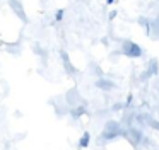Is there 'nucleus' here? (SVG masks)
I'll list each match as a JSON object with an SVG mask.
<instances>
[{"mask_svg":"<svg viewBox=\"0 0 159 150\" xmlns=\"http://www.w3.org/2000/svg\"><path fill=\"white\" fill-rule=\"evenodd\" d=\"M149 125H151V128H154V130H159V121H156V119H149Z\"/></svg>","mask_w":159,"mask_h":150,"instance_id":"nucleus-13","label":"nucleus"},{"mask_svg":"<svg viewBox=\"0 0 159 150\" xmlns=\"http://www.w3.org/2000/svg\"><path fill=\"white\" fill-rule=\"evenodd\" d=\"M142 136H144V135H142V131H140V130H137V128H128V130H125V138L130 140L134 147H137L139 143L142 142Z\"/></svg>","mask_w":159,"mask_h":150,"instance_id":"nucleus-2","label":"nucleus"},{"mask_svg":"<svg viewBox=\"0 0 159 150\" xmlns=\"http://www.w3.org/2000/svg\"><path fill=\"white\" fill-rule=\"evenodd\" d=\"M115 2H116V0H106V3H108V5H113Z\"/></svg>","mask_w":159,"mask_h":150,"instance_id":"nucleus-18","label":"nucleus"},{"mask_svg":"<svg viewBox=\"0 0 159 150\" xmlns=\"http://www.w3.org/2000/svg\"><path fill=\"white\" fill-rule=\"evenodd\" d=\"M149 22H151V19H147V17H140V19H139V24L144 26L145 31H147V27H149Z\"/></svg>","mask_w":159,"mask_h":150,"instance_id":"nucleus-12","label":"nucleus"},{"mask_svg":"<svg viewBox=\"0 0 159 150\" xmlns=\"http://www.w3.org/2000/svg\"><path fill=\"white\" fill-rule=\"evenodd\" d=\"M108 17H110V20H113L115 17H116V10H111V12H110V15H108Z\"/></svg>","mask_w":159,"mask_h":150,"instance_id":"nucleus-17","label":"nucleus"},{"mask_svg":"<svg viewBox=\"0 0 159 150\" xmlns=\"http://www.w3.org/2000/svg\"><path fill=\"white\" fill-rule=\"evenodd\" d=\"M77 102H79V92H77V89H70V90L67 92V104L75 106Z\"/></svg>","mask_w":159,"mask_h":150,"instance_id":"nucleus-5","label":"nucleus"},{"mask_svg":"<svg viewBox=\"0 0 159 150\" xmlns=\"http://www.w3.org/2000/svg\"><path fill=\"white\" fill-rule=\"evenodd\" d=\"M86 113H87V108L82 104V106H74V109L70 111V114H72L74 118H79V116L86 114Z\"/></svg>","mask_w":159,"mask_h":150,"instance_id":"nucleus-9","label":"nucleus"},{"mask_svg":"<svg viewBox=\"0 0 159 150\" xmlns=\"http://www.w3.org/2000/svg\"><path fill=\"white\" fill-rule=\"evenodd\" d=\"M116 136H120V135H118V131H110V130H104L103 135L99 136V142H110V140H115Z\"/></svg>","mask_w":159,"mask_h":150,"instance_id":"nucleus-8","label":"nucleus"},{"mask_svg":"<svg viewBox=\"0 0 159 150\" xmlns=\"http://www.w3.org/2000/svg\"><path fill=\"white\" fill-rule=\"evenodd\" d=\"M96 87L103 89V90H111V89L115 87V84H113V82H110V80H106V78H98Z\"/></svg>","mask_w":159,"mask_h":150,"instance_id":"nucleus-7","label":"nucleus"},{"mask_svg":"<svg viewBox=\"0 0 159 150\" xmlns=\"http://www.w3.org/2000/svg\"><path fill=\"white\" fill-rule=\"evenodd\" d=\"M123 108H125V104H113V111H120Z\"/></svg>","mask_w":159,"mask_h":150,"instance_id":"nucleus-15","label":"nucleus"},{"mask_svg":"<svg viewBox=\"0 0 159 150\" xmlns=\"http://www.w3.org/2000/svg\"><path fill=\"white\" fill-rule=\"evenodd\" d=\"M157 67H159L157 60H156V58H152V60L149 61V67H147V70H145V73H147L149 77H154V75H157Z\"/></svg>","mask_w":159,"mask_h":150,"instance_id":"nucleus-6","label":"nucleus"},{"mask_svg":"<svg viewBox=\"0 0 159 150\" xmlns=\"http://www.w3.org/2000/svg\"><path fill=\"white\" fill-rule=\"evenodd\" d=\"M132 99H134L132 95H128V97H127V101H125V108H128V106L132 104Z\"/></svg>","mask_w":159,"mask_h":150,"instance_id":"nucleus-16","label":"nucleus"},{"mask_svg":"<svg viewBox=\"0 0 159 150\" xmlns=\"http://www.w3.org/2000/svg\"><path fill=\"white\" fill-rule=\"evenodd\" d=\"M121 53L125 56H130V58H139V56H142V48L139 44H135L134 41H123V44H121Z\"/></svg>","mask_w":159,"mask_h":150,"instance_id":"nucleus-1","label":"nucleus"},{"mask_svg":"<svg viewBox=\"0 0 159 150\" xmlns=\"http://www.w3.org/2000/svg\"><path fill=\"white\" fill-rule=\"evenodd\" d=\"M63 14H65V12H63V9L57 10V12H55V19H57V20H62V19H63Z\"/></svg>","mask_w":159,"mask_h":150,"instance_id":"nucleus-14","label":"nucleus"},{"mask_svg":"<svg viewBox=\"0 0 159 150\" xmlns=\"http://www.w3.org/2000/svg\"><path fill=\"white\" fill-rule=\"evenodd\" d=\"M62 58H63V63H65V67H67V72H69V73H74V72H75V68H74L72 65H70L67 53H63V51H62Z\"/></svg>","mask_w":159,"mask_h":150,"instance_id":"nucleus-11","label":"nucleus"},{"mask_svg":"<svg viewBox=\"0 0 159 150\" xmlns=\"http://www.w3.org/2000/svg\"><path fill=\"white\" fill-rule=\"evenodd\" d=\"M89 142H91V135L86 131L82 136H80V140H79V148H86V147L89 145Z\"/></svg>","mask_w":159,"mask_h":150,"instance_id":"nucleus-10","label":"nucleus"},{"mask_svg":"<svg viewBox=\"0 0 159 150\" xmlns=\"http://www.w3.org/2000/svg\"><path fill=\"white\" fill-rule=\"evenodd\" d=\"M9 5H11V9L16 12V15L21 17V20L28 22V17H26V12H24V7H22V3L19 2V0H9Z\"/></svg>","mask_w":159,"mask_h":150,"instance_id":"nucleus-3","label":"nucleus"},{"mask_svg":"<svg viewBox=\"0 0 159 150\" xmlns=\"http://www.w3.org/2000/svg\"><path fill=\"white\" fill-rule=\"evenodd\" d=\"M147 34L151 38H154V39H159V14L154 17V19H151L149 27H147Z\"/></svg>","mask_w":159,"mask_h":150,"instance_id":"nucleus-4","label":"nucleus"}]
</instances>
